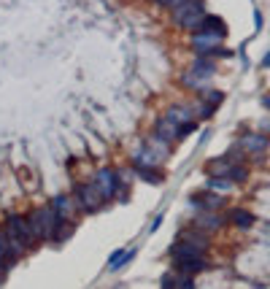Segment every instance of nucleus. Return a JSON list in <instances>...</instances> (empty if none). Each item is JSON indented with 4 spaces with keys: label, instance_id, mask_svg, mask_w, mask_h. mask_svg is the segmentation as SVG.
Here are the masks:
<instances>
[{
    "label": "nucleus",
    "instance_id": "obj_1",
    "mask_svg": "<svg viewBox=\"0 0 270 289\" xmlns=\"http://www.w3.org/2000/svg\"><path fill=\"white\" fill-rule=\"evenodd\" d=\"M57 219L60 216L54 214L52 208H38L30 214V230H33V238L35 240H46V238H52L54 235V227H57Z\"/></svg>",
    "mask_w": 270,
    "mask_h": 289
},
{
    "label": "nucleus",
    "instance_id": "obj_2",
    "mask_svg": "<svg viewBox=\"0 0 270 289\" xmlns=\"http://www.w3.org/2000/svg\"><path fill=\"white\" fill-rule=\"evenodd\" d=\"M76 203H78V208H81V211H98L103 203H106V198H103L100 186L92 181V184L76 186Z\"/></svg>",
    "mask_w": 270,
    "mask_h": 289
},
{
    "label": "nucleus",
    "instance_id": "obj_3",
    "mask_svg": "<svg viewBox=\"0 0 270 289\" xmlns=\"http://www.w3.org/2000/svg\"><path fill=\"white\" fill-rule=\"evenodd\" d=\"M95 184L100 186V192H103V198H114L116 195V189H119V173L116 170H111V168H106V170H100L98 176H95Z\"/></svg>",
    "mask_w": 270,
    "mask_h": 289
},
{
    "label": "nucleus",
    "instance_id": "obj_4",
    "mask_svg": "<svg viewBox=\"0 0 270 289\" xmlns=\"http://www.w3.org/2000/svg\"><path fill=\"white\" fill-rule=\"evenodd\" d=\"M176 270L181 273V276H195V273L205 270V257H178Z\"/></svg>",
    "mask_w": 270,
    "mask_h": 289
},
{
    "label": "nucleus",
    "instance_id": "obj_5",
    "mask_svg": "<svg viewBox=\"0 0 270 289\" xmlns=\"http://www.w3.org/2000/svg\"><path fill=\"white\" fill-rule=\"evenodd\" d=\"M170 254L176 257V260H178V257H205V249H203V246H197V244H192V240L178 238L176 244H173Z\"/></svg>",
    "mask_w": 270,
    "mask_h": 289
},
{
    "label": "nucleus",
    "instance_id": "obj_6",
    "mask_svg": "<svg viewBox=\"0 0 270 289\" xmlns=\"http://www.w3.org/2000/svg\"><path fill=\"white\" fill-rule=\"evenodd\" d=\"M192 206L203 208V211H216V208L224 206V198H219V195H211V192L195 195V198H192Z\"/></svg>",
    "mask_w": 270,
    "mask_h": 289
},
{
    "label": "nucleus",
    "instance_id": "obj_7",
    "mask_svg": "<svg viewBox=\"0 0 270 289\" xmlns=\"http://www.w3.org/2000/svg\"><path fill=\"white\" fill-rule=\"evenodd\" d=\"M221 216H216V214H211V211H205L203 216H197L195 219V230H203V232H213V230H219L221 227Z\"/></svg>",
    "mask_w": 270,
    "mask_h": 289
},
{
    "label": "nucleus",
    "instance_id": "obj_8",
    "mask_svg": "<svg viewBox=\"0 0 270 289\" xmlns=\"http://www.w3.org/2000/svg\"><path fill=\"white\" fill-rule=\"evenodd\" d=\"M241 146H243L246 152H251V154H259V152L267 149V138L259 135V132H251V135H246V138L241 140Z\"/></svg>",
    "mask_w": 270,
    "mask_h": 289
},
{
    "label": "nucleus",
    "instance_id": "obj_9",
    "mask_svg": "<svg viewBox=\"0 0 270 289\" xmlns=\"http://www.w3.org/2000/svg\"><path fill=\"white\" fill-rule=\"evenodd\" d=\"M70 208H73V198H68V195H57L54 203H52V211L60 216V219H68Z\"/></svg>",
    "mask_w": 270,
    "mask_h": 289
},
{
    "label": "nucleus",
    "instance_id": "obj_10",
    "mask_svg": "<svg viewBox=\"0 0 270 289\" xmlns=\"http://www.w3.org/2000/svg\"><path fill=\"white\" fill-rule=\"evenodd\" d=\"M200 30H211V33H219L221 38L227 35V27H224V22H221L219 17H208V14H205V17H203V22H200Z\"/></svg>",
    "mask_w": 270,
    "mask_h": 289
},
{
    "label": "nucleus",
    "instance_id": "obj_11",
    "mask_svg": "<svg viewBox=\"0 0 270 289\" xmlns=\"http://www.w3.org/2000/svg\"><path fill=\"white\" fill-rule=\"evenodd\" d=\"M165 119H170L173 124H181V122H189L192 119V111L189 108H184V106H173L168 114H165Z\"/></svg>",
    "mask_w": 270,
    "mask_h": 289
},
{
    "label": "nucleus",
    "instance_id": "obj_12",
    "mask_svg": "<svg viewBox=\"0 0 270 289\" xmlns=\"http://www.w3.org/2000/svg\"><path fill=\"white\" fill-rule=\"evenodd\" d=\"M230 219H233V224H235V227H251V224H254V216L249 214V211H243V208H235L233 211V214H230Z\"/></svg>",
    "mask_w": 270,
    "mask_h": 289
},
{
    "label": "nucleus",
    "instance_id": "obj_13",
    "mask_svg": "<svg viewBox=\"0 0 270 289\" xmlns=\"http://www.w3.org/2000/svg\"><path fill=\"white\" fill-rule=\"evenodd\" d=\"M138 170H141V176H144L146 181H152V184H162L160 170H154V168H138Z\"/></svg>",
    "mask_w": 270,
    "mask_h": 289
},
{
    "label": "nucleus",
    "instance_id": "obj_14",
    "mask_svg": "<svg viewBox=\"0 0 270 289\" xmlns=\"http://www.w3.org/2000/svg\"><path fill=\"white\" fill-rule=\"evenodd\" d=\"M224 176H230V181H243V178H246V168H241V165H230Z\"/></svg>",
    "mask_w": 270,
    "mask_h": 289
},
{
    "label": "nucleus",
    "instance_id": "obj_15",
    "mask_svg": "<svg viewBox=\"0 0 270 289\" xmlns=\"http://www.w3.org/2000/svg\"><path fill=\"white\" fill-rule=\"evenodd\" d=\"M11 254V244H9V238H6V232H0V260H9Z\"/></svg>",
    "mask_w": 270,
    "mask_h": 289
},
{
    "label": "nucleus",
    "instance_id": "obj_16",
    "mask_svg": "<svg viewBox=\"0 0 270 289\" xmlns=\"http://www.w3.org/2000/svg\"><path fill=\"white\" fill-rule=\"evenodd\" d=\"M208 186H211V189H230V181H227V178H211Z\"/></svg>",
    "mask_w": 270,
    "mask_h": 289
},
{
    "label": "nucleus",
    "instance_id": "obj_17",
    "mask_svg": "<svg viewBox=\"0 0 270 289\" xmlns=\"http://www.w3.org/2000/svg\"><path fill=\"white\" fill-rule=\"evenodd\" d=\"M157 6H162V9H173V6H178L181 0H154Z\"/></svg>",
    "mask_w": 270,
    "mask_h": 289
},
{
    "label": "nucleus",
    "instance_id": "obj_18",
    "mask_svg": "<svg viewBox=\"0 0 270 289\" xmlns=\"http://www.w3.org/2000/svg\"><path fill=\"white\" fill-rule=\"evenodd\" d=\"M160 224H162V216H154V222L149 224V230H152V232H154V230H160Z\"/></svg>",
    "mask_w": 270,
    "mask_h": 289
},
{
    "label": "nucleus",
    "instance_id": "obj_19",
    "mask_svg": "<svg viewBox=\"0 0 270 289\" xmlns=\"http://www.w3.org/2000/svg\"><path fill=\"white\" fill-rule=\"evenodd\" d=\"M254 22H257V30L262 27V14L259 11H254Z\"/></svg>",
    "mask_w": 270,
    "mask_h": 289
},
{
    "label": "nucleus",
    "instance_id": "obj_20",
    "mask_svg": "<svg viewBox=\"0 0 270 289\" xmlns=\"http://www.w3.org/2000/svg\"><path fill=\"white\" fill-rule=\"evenodd\" d=\"M262 68H270V52L265 54V60H262Z\"/></svg>",
    "mask_w": 270,
    "mask_h": 289
},
{
    "label": "nucleus",
    "instance_id": "obj_21",
    "mask_svg": "<svg viewBox=\"0 0 270 289\" xmlns=\"http://www.w3.org/2000/svg\"><path fill=\"white\" fill-rule=\"evenodd\" d=\"M265 106H267V108H270V98H265Z\"/></svg>",
    "mask_w": 270,
    "mask_h": 289
}]
</instances>
